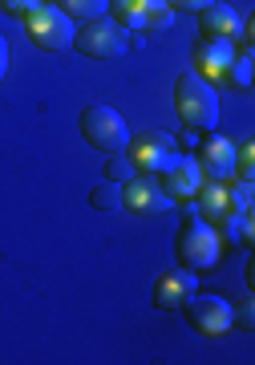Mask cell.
<instances>
[{"label":"cell","mask_w":255,"mask_h":365,"mask_svg":"<svg viewBox=\"0 0 255 365\" xmlns=\"http://www.w3.org/2000/svg\"><path fill=\"white\" fill-rule=\"evenodd\" d=\"M199 16H203V33L207 37H227V41L239 37V16H235L231 4H207Z\"/></svg>","instance_id":"5bb4252c"},{"label":"cell","mask_w":255,"mask_h":365,"mask_svg":"<svg viewBox=\"0 0 255 365\" xmlns=\"http://www.w3.org/2000/svg\"><path fill=\"white\" fill-rule=\"evenodd\" d=\"M175 199L162 191V182L154 175H130L122 182V207H130L134 215H162Z\"/></svg>","instance_id":"ba28073f"},{"label":"cell","mask_w":255,"mask_h":365,"mask_svg":"<svg viewBox=\"0 0 255 365\" xmlns=\"http://www.w3.org/2000/svg\"><path fill=\"white\" fill-rule=\"evenodd\" d=\"M105 175H110V182H126L130 175H134V163H130V158H114V163L105 167Z\"/></svg>","instance_id":"d6986e66"},{"label":"cell","mask_w":255,"mask_h":365,"mask_svg":"<svg viewBox=\"0 0 255 365\" xmlns=\"http://www.w3.org/2000/svg\"><path fill=\"white\" fill-rule=\"evenodd\" d=\"M199 170H203V179H211V182H227L231 175H235V143H231L227 134L207 130L203 146H199Z\"/></svg>","instance_id":"9c48e42d"},{"label":"cell","mask_w":255,"mask_h":365,"mask_svg":"<svg viewBox=\"0 0 255 365\" xmlns=\"http://www.w3.org/2000/svg\"><path fill=\"white\" fill-rule=\"evenodd\" d=\"M170 4H179V9H187V13H203L207 4H215V0H170Z\"/></svg>","instance_id":"44dd1931"},{"label":"cell","mask_w":255,"mask_h":365,"mask_svg":"<svg viewBox=\"0 0 255 365\" xmlns=\"http://www.w3.org/2000/svg\"><path fill=\"white\" fill-rule=\"evenodd\" d=\"M182 309H187V325L199 337H223L235 325V309L223 297H191Z\"/></svg>","instance_id":"8992f818"},{"label":"cell","mask_w":255,"mask_h":365,"mask_svg":"<svg viewBox=\"0 0 255 365\" xmlns=\"http://www.w3.org/2000/svg\"><path fill=\"white\" fill-rule=\"evenodd\" d=\"M199 187H203V170H199V163H194V158L175 155L162 167V191L170 199H182V203H187V199L199 195Z\"/></svg>","instance_id":"7c38bea8"},{"label":"cell","mask_w":255,"mask_h":365,"mask_svg":"<svg viewBox=\"0 0 255 365\" xmlns=\"http://www.w3.org/2000/svg\"><path fill=\"white\" fill-rule=\"evenodd\" d=\"M114 13L122 29H146V0H114Z\"/></svg>","instance_id":"2e32d148"},{"label":"cell","mask_w":255,"mask_h":365,"mask_svg":"<svg viewBox=\"0 0 255 365\" xmlns=\"http://www.w3.org/2000/svg\"><path fill=\"white\" fill-rule=\"evenodd\" d=\"M25 33H28V41L37 45V49H45V53H61V49H69L73 45V21L57 9V4H37L33 13H25Z\"/></svg>","instance_id":"5b68a950"},{"label":"cell","mask_w":255,"mask_h":365,"mask_svg":"<svg viewBox=\"0 0 255 365\" xmlns=\"http://www.w3.org/2000/svg\"><path fill=\"white\" fill-rule=\"evenodd\" d=\"M175 106H179V118L182 126L194 134H207L215 130L219 122V98L211 90V81H203L199 73H182L175 81Z\"/></svg>","instance_id":"6da1fadb"},{"label":"cell","mask_w":255,"mask_h":365,"mask_svg":"<svg viewBox=\"0 0 255 365\" xmlns=\"http://www.w3.org/2000/svg\"><path fill=\"white\" fill-rule=\"evenodd\" d=\"M175 256L182 260V268H191V272H211L223 256V244H219V232L211 227L207 220H194L187 223L175 240Z\"/></svg>","instance_id":"3957f363"},{"label":"cell","mask_w":255,"mask_h":365,"mask_svg":"<svg viewBox=\"0 0 255 365\" xmlns=\"http://www.w3.org/2000/svg\"><path fill=\"white\" fill-rule=\"evenodd\" d=\"M227 81L235 90H251V49H243V57L235 53V61L227 69Z\"/></svg>","instance_id":"ac0fdd59"},{"label":"cell","mask_w":255,"mask_h":365,"mask_svg":"<svg viewBox=\"0 0 255 365\" xmlns=\"http://www.w3.org/2000/svg\"><path fill=\"white\" fill-rule=\"evenodd\" d=\"M4 69H9V41L0 37V78H4Z\"/></svg>","instance_id":"603a6c76"},{"label":"cell","mask_w":255,"mask_h":365,"mask_svg":"<svg viewBox=\"0 0 255 365\" xmlns=\"http://www.w3.org/2000/svg\"><path fill=\"white\" fill-rule=\"evenodd\" d=\"M239 329H251V297H243L239 304Z\"/></svg>","instance_id":"7402d4cb"},{"label":"cell","mask_w":255,"mask_h":365,"mask_svg":"<svg viewBox=\"0 0 255 365\" xmlns=\"http://www.w3.org/2000/svg\"><path fill=\"white\" fill-rule=\"evenodd\" d=\"M231 61H235V45L227 37H207L194 45V73L203 81H227Z\"/></svg>","instance_id":"30bf717a"},{"label":"cell","mask_w":255,"mask_h":365,"mask_svg":"<svg viewBox=\"0 0 255 365\" xmlns=\"http://www.w3.org/2000/svg\"><path fill=\"white\" fill-rule=\"evenodd\" d=\"M37 4H45V0H0V9H4V13H16V16L33 13Z\"/></svg>","instance_id":"ffe728a7"},{"label":"cell","mask_w":255,"mask_h":365,"mask_svg":"<svg viewBox=\"0 0 255 365\" xmlns=\"http://www.w3.org/2000/svg\"><path fill=\"white\" fill-rule=\"evenodd\" d=\"M57 9L69 21H98V16H105L110 0H57Z\"/></svg>","instance_id":"9a60e30c"},{"label":"cell","mask_w":255,"mask_h":365,"mask_svg":"<svg viewBox=\"0 0 255 365\" xmlns=\"http://www.w3.org/2000/svg\"><path fill=\"white\" fill-rule=\"evenodd\" d=\"M126 150H130L134 170H142V175H162V167L179 155V150H175V138H170L166 130L134 134V143H126Z\"/></svg>","instance_id":"52a82bcc"},{"label":"cell","mask_w":255,"mask_h":365,"mask_svg":"<svg viewBox=\"0 0 255 365\" xmlns=\"http://www.w3.org/2000/svg\"><path fill=\"white\" fill-rule=\"evenodd\" d=\"M81 134H85V143L93 146V150H102V155H122L130 143V126L126 118L118 114L114 106H85L81 110Z\"/></svg>","instance_id":"7a4b0ae2"},{"label":"cell","mask_w":255,"mask_h":365,"mask_svg":"<svg viewBox=\"0 0 255 365\" xmlns=\"http://www.w3.org/2000/svg\"><path fill=\"white\" fill-rule=\"evenodd\" d=\"M194 292H199V280H194L191 268H166L158 276V284H154V309H162V313L182 309Z\"/></svg>","instance_id":"8fae6325"},{"label":"cell","mask_w":255,"mask_h":365,"mask_svg":"<svg viewBox=\"0 0 255 365\" xmlns=\"http://www.w3.org/2000/svg\"><path fill=\"white\" fill-rule=\"evenodd\" d=\"M126 45H130V33L118 21H110V16L85 21V29L73 33V49L81 57H93V61H114V57L126 53Z\"/></svg>","instance_id":"277c9868"},{"label":"cell","mask_w":255,"mask_h":365,"mask_svg":"<svg viewBox=\"0 0 255 365\" xmlns=\"http://www.w3.org/2000/svg\"><path fill=\"white\" fill-rule=\"evenodd\" d=\"M194 211H199V220H207L211 227H223V223H231L235 215H243V211L235 207V199H231V191L223 187V182L199 187V203H194Z\"/></svg>","instance_id":"4fadbf2b"},{"label":"cell","mask_w":255,"mask_h":365,"mask_svg":"<svg viewBox=\"0 0 255 365\" xmlns=\"http://www.w3.org/2000/svg\"><path fill=\"white\" fill-rule=\"evenodd\" d=\"M90 203L98 211L122 207V182H98V187H93V195H90Z\"/></svg>","instance_id":"e0dca14e"}]
</instances>
